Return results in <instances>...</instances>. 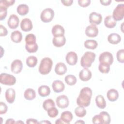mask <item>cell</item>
I'll return each instance as SVG.
<instances>
[{
  "instance_id": "7",
  "label": "cell",
  "mask_w": 124,
  "mask_h": 124,
  "mask_svg": "<svg viewBox=\"0 0 124 124\" xmlns=\"http://www.w3.org/2000/svg\"><path fill=\"white\" fill-rule=\"evenodd\" d=\"M99 61L100 63L110 65L113 62V57L110 52H104L100 55Z\"/></svg>"
},
{
  "instance_id": "36",
  "label": "cell",
  "mask_w": 124,
  "mask_h": 124,
  "mask_svg": "<svg viewBox=\"0 0 124 124\" xmlns=\"http://www.w3.org/2000/svg\"><path fill=\"white\" fill-rule=\"evenodd\" d=\"M55 106V102L52 99H47L45 100L43 103V108L46 111L49 108Z\"/></svg>"
},
{
  "instance_id": "19",
  "label": "cell",
  "mask_w": 124,
  "mask_h": 124,
  "mask_svg": "<svg viewBox=\"0 0 124 124\" xmlns=\"http://www.w3.org/2000/svg\"><path fill=\"white\" fill-rule=\"evenodd\" d=\"M66 41L64 35L60 37H54L52 39V43L55 46L61 47L65 45Z\"/></svg>"
},
{
  "instance_id": "5",
  "label": "cell",
  "mask_w": 124,
  "mask_h": 124,
  "mask_svg": "<svg viewBox=\"0 0 124 124\" xmlns=\"http://www.w3.org/2000/svg\"><path fill=\"white\" fill-rule=\"evenodd\" d=\"M54 16V12L51 8H46L43 10L40 15V18L42 22L48 23L52 20Z\"/></svg>"
},
{
  "instance_id": "8",
  "label": "cell",
  "mask_w": 124,
  "mask_h": 124,
  "mask_svg": "<svg viewBox=\"0 0 124 124\" xmlns=\"http://www.w3.org/2000/svg\"><path fill=\"white\" fill-rule=\"evenodd\" d=\"M57 106L62 109L66 108L69 106L68 98L65 95H61L58 96L56 100Z\"/></svg>"
},
{
  "instance_id": "14",
  "label": "cell",
  "mask_w": 124,
  "mask_h": 124,
  "mask_svg": "<svg viewBox=\"0 0 124 124\" xmlns=\"http://www.w3.org/2000/svg\"><path fill=\"white\" fill-rule=\"evenodd\" d=\"M20 28L21 29L25 32L31 31L33 28V25L31 19L28 18L23 19L20 23Z\"/></svg>"
},
{
  "instance_id": "21",
  "label": "cell",
  "mask_w": 124,
  "mask_h": 124,
  "mask_svg": "<svg viewBox=\"0 0 124 124\" xmlns=\"http://www.w3.org/2000/svg\"><path fill=\"white\" fill-rule=\"evenodd\" d=\"M108 41L110 44L113 45L118 44L121 41V37L118 33H112L108 36Z\"/></svg>"
},
{
  "instance_id": "11",
  "label": "cell",
  "mask_w": 124,
  "mask_h": 124,
  "mask_svg": "<svg viewBox=\"0 0 124 124\" xmlns=\"http://www.w3.org/2000/svg\"><path fill=\"white\" fill-rule=\"evenodd\" d=\"M19 20L16 15L12 14L10 16L7 21V24L10 29H15L17 28L19 25Z\"/></svg>"
},
{
  "instance_id": "17",
  "label": "cell",
  "mask_w": 124,
  "mask_h": 124,
  "mask_svg": "<svg viewBox=\"0 0 124 124\" xmlns=\"http://www.w3.org/2000/svg\"><path fill=\"white\" fill-rule=\"evenodd\" d=\"M53 90L55 93H61L64 91L65 86L64 83L60 80H55L52 84Z\"/></svg>"
},
{
  "instance_id": "43",
  "label": "cell",
  "mask_w": 124,
  "mask_h": 124,
  "mask_svg": "<svg viewBox=\"0 0 124 124\" xmlns=\"http://www.w3.org/2000/svg\"><path fill=\"white\" fill-rule=\"evenodd\" d=\"M92 122L94 124H103L101 115L99 114L98 115H95L92 119Z\"/></svg>"
},
{
  "instance_id": "35",
  "label": "cell",
  "mask_w": 124,
  "mask_h": 124,
  "mask_svg": "<svg viewBox=\"0 0 124 124\" xmlns=\"http://www.w3.org/2000/svg\"><path fill=\"white\" fill-rule=\"evenodd\" d=\"M99 114L101 115L103 124H109L111 121V118L109 114L107 111H102L100 112Z\"/></svg>"
},
{
  "instance_id": "2",
  "label": "cell",
  "mask_w": 124,
  "mask_h": 124,
  "mask_svg": "<svg viewBox=\"0 0 124 124\" xmlns=\"http://www.w3.org/2000/svg\"><path fill=\"white\" fill-rule=\"evenodd\" d=\"M53 61L49 57H45L41 61L39 67V72L42 75H47L51 71Z\"/></svg>"
},
{
  "instance_id": "18",
  "label": "cell",
  "mask_w": 124,
  "mask_h": 124,
  "mask_svg": "<svg viewBox=\"0 0 124 124\" xmlns=\"http://www.w3.org/2000/svg\"><path fill=\"white\" fill-rule=\"evenodd\" d=\"M6 101L10 104L14 103L16 98V92L14 89L9 88L6 90L5 93Z\"/></svg>"
},
{
  "instance_id": "31",
  "label": "cell",
  "mask_w": 124,
  "mask_h": 124,
  "mask_svg": "<svg viewBox=\"0 0 124 124\" xmlns=\"http://www.w3.org/2000/svg\"><path fill=\"white\" fill-rule=\"evenodd\" d=\"M37 58L34 56H30L26 59V64L29 67H34L37 63Z\"/></svg>"
},
{
  "instance_id": "6",
  "label": "cell",
  "mask_w": 124,
  "mask_h": 124,
  "mask_svg": "<svg viewBox=\"0 0 124 124\" xmlns=\"http://www.w3.org/2000/svg\"><path fill=\"white\" fill-rule=\"evenodd\" d=\"M112 17L116 21H120L124 18V5L119 4L114 9Z\"/></svg>"
},
{
  "instance_id": "27",
  "label": "cell",
  "mask_w": 124,
  "mask_h": 124,
  "mask_svg": "<svg viewBox=\"0 0 124 124\" xmlns=\"http://www.w3.org/2000/svg\"><path fill=\"white\" fill-rule=\"evenodd\" d=\"M24 97L27 100H32L36 97L35 91L31 88L26 89L24 93Z\"/></svg>"
},
{
  "instance_id": "32",
  "label": "cell",
  "mask_w": 124,
  "mask_h": 124,
  "mask_svg": "<svg viewBox=\"0 0 124 124\" xmlns=\"http://www.w3.org/2000/svg\"><path fill=\"white\" fill-rule=\"evenodd\" d=\"M26 45H31L36 44V38L35 35L33 33H29L27 34L25 37Z\"/></svg>"
},
{
  "instance_id": "3",
  "label": "cell",
  "mask_w": 124,
  "mask_h": 124,
  "mask_svg": "<svg viewBox=\"0 0 124 124\" xmlns=\"http://www.w3.org/2000/svg\"><path fill=\"white\" fill-rule=\"evenodd\" d=\"M95 59V54L91 51L86 52L82 56L80 60V64L83 68H88L91 66L92 64Z\"/></svg>"
},
{
  "instance_id": "51",
  "label": "cell",
  "mask_w": 124,
  "mask_h": 124,
  "mask_svg": "<svg viewBox=\"0 0 124 124\" xmlns=\"http://www.w3.org/2000/svg\"><path fill=\"white\" fill-rule=\"evenodd\" d=\"M55 124H64V122L61 120V118H59L58 119H57L56 120V121L55 122Z\"/></svg>"
},
{
  "instance_id": "42",
  "label": "cell",
  "mask_w": 124,
  "mask_h": 124,
  "mask_svg": "<svg viewBox=\"0 0 124 124\" xmlns=\"http://www.w3.org/2000/svg\"><path fill=\"white\" fill-rule=\"evenodd\" d=\"M15 0H2L0 1V5L4 6L6 7L7 8H8V7L13 5L14 3H15Z\"/></svg>"
},
{
  "instance_id": "1",
  "label": "cell",
  "mask_w": 124,
  "mask_h": 124,
  "mask_svg": "<svg viewBox=\"0 0 124 124\" xmlns=\"http://www.w3.org/2000/svg\"><path fill=\"white\" fill-rule=\"evenodd\" d=\"M92 96V91L88 87L83 88L80 91L79 94L77 99V104L79 106L88 107L91 103Z\"/></svg>"
},
{
  "instance_id": "20",
  "label": "cell",
  "mask_w": 124,
  "mask_h": 124,
  "mask_svg": "<svg viewBox=\"0 0 124 124\" xmlns=\"http://www.w3.org/2000/svg\"><path fill=\"white\" fill-rule=\"evenodd\" d=\"M67 71V67L63 62H59L56 64L55 67V72L58 75H63Z\"/></svg>"
},
{
  "instance_id": "44",
  "label": "cell",
  "mask_w": 124,
  "mask_h": 124,
  "mask_svg": "<svg viewBox=\"0 0 124 124\" xmlns=\"http://www.w3.org/2000/svg\"><path fill=\"white\" fill-rule=\"evenodd\" d=\"M8 107L6 104L3 102H0V114H3L7 112Z\"/></svg>"
},
{
  "instance_id": "40",
  "label": "cell",
  "mask_w": 124,
  "mask_h": 124,
  "mask_svg": "<svg viewBox=\"0 0 124 124\" xmlns=\"http://www.w3.org/2000/svg\"><path fill=\"white\" fill-rule=\"evenodd\" d=\"M7 8L6 7L0 5V20H3L5 18L7 13Z\"/></svg>"
},
{
  "instance_id": "53",
  "label": "cell",
  "mask_w": 124,
  "mask_h": 124,
  "mask_svg": "<svg viewBox=\"0 0 124 124\" xmlns=\"http://www.w3.org/2000/svg\"><path fill=\"white\" fill-rule=\"evenodd\" d=\"M81 123H83V124H84L85 122L83 121H81L80 120H79L78 121H77L76 122H75V124H81Z\"/></svg>"
},
{
  "instance_id": "13",
  "label": "cell",
  "mask_w": 124,
  "mask_h": 124,
  "mask_svg": "<svg viewBox=\"0 0 124 124\" xmlns=\"http://www.w3.org/2000/svg\"><path fill=\"white\" fill-rule=\"evenodd\" d=\"M65 60L67 63L70 65H74L76 64L78 57L76 53L73 51H70L66 54Z\"/></svg>"
},
{
  "instance_id": "10",
  "label": "cell",
  "mask_w": 124,
  "mask_h": 124,
  "mask_svg": "<svg viewBox=\"0 0 124 124\" xmlns=\"http://www.w3.org/2000/svg\"><path fill=\"white\" fill-rule=\"evenodd\" d=\"M22 62L20 60H15L11 64V70L15 74H18L20 73L22 70Z\"/></svg>"
},
{
  "instance_id": "38",
  "label": "cell",
  "mask_w": 124,
  "mask_h": 124,
  "mask_svg": "<svg viewBox=\"0 0 124 124\" xmlns=\"http://www.w3.org/2000/svg\"><path fill=\"white\" fill-rule=\"evenodd\" d=\"M47 112L48 116L50 117V118H55L59 114V111L58 109L55 107L49 108L47 110Z\"/></svg>"
},
{
  "instance_id": "12",
  "label": "cell",
  "mask_w": 124,
  "mask_h": 124,
  "mask_svg": "<svg viewBox=\"0 0 124 124\" xmlns=\"http://www.w3.org/2000/svg\"><path fill=\"white\" fill-rule=\"evenodd\" d=\"M85 32L88 37H95L98 34V29L96 25L91 24L86 27Z\"/></svg>"
},
{
  "instance_id": "26",
  "label": "cell",
  "mask_w": 124,
  "mask_h": 124,
  "mask_svg": "<svg viewBox=\"0 0 124 124\" xmlns=\"http://www.w3.org/2000/svg\"><path fill=\"white\" fill-rule=\"evenodd\" d=\"M38 92L40 96L42 97H46L49 95L50 93V89L48 86L42 85L38 88Z\"/></svg>"
},
{
  "instance_id": "47",
  "label": "cell",
  "mask_w": 124,
  "mask_h": 124,
  "mask_svg": "<svg viewBox=\"0 0 124 124\" xmlns=\"http://www.w3.org/2000/svg\"><path fill=\"white\" fill-rule=\"evenodd\" d=\"M61 2L66 6H69L72 4L73 2V0H61Z\"/></svg>"
},
{
  "instance_id": "16",
  "label": "cell",
  "mask_w": 124,
  "mask_h": 124,
  "mask_svg": "<svg viewBox=\"0 0 124 124\" xmlns=\"http://www.w3.org/2000/svg\"><path fill=\"white\" fill-rule=\"evenodd\" d=\"M51 32L54 37H60L64 35L65 30L62 26L57 24L52 27Z\"/></svg>"
},
{
  "instance_id": "15",
  "label": "cell",
  "mask_w": 124,
  "mask_h": 124,
  "mask_svg": "<svg viewBox=\"0 0 124 124\" xmlns=\"http://www.w3.org/2000/svg\"><path fill=\"white\" fill-rule=\"evenodd\" d=\"M92 72L88 68H84L79 73V78L83 81H87L92 78Z\"/></svg>"
},
{
  "instance_id": "29",
  "label": "cell",
  "mask_w": 124,
  "mask_h": 124,
  "mask_svg": "<svg viewBox=\"0 0 124 124\" xmlns=\"http://www.w3.org/2000/svg\"><path fill=\"white\" fill-rule=\"evenodd\" d=\"M17 13L20 16H25L27 15L29 11V6L25 4H19L16 9Z\"/></svg>"
},
{
  "instance_id": "49",
  "label": "cell",
  "mask_w": 124,
  "mask_h": 124,
  "mask_svg": "<svg viewBox=\"0 0 124 124\" xmlns=\"http://www.w3.org/2000/svg\"><path fill=\"white\" fill-rule=\"evenodd\" d=\"M100 2L101 3L102 5L104 6H108L110 5V3L111 2V0H100Z\"/></svg>"
},
{
  "instance_id": "52",
  "label": "cell",
  "mask_w": 124,
  "mask_h": 124,
  "mask_svg": "<svg viewBox=\"0 0 124 124\" xmlns=\"http://www.w3.org/2000/svg\"><path fill=\"white\" fill-rule=\"evenodd\" d=\"M40 123H41V124H51V122L46 121V120H44V121L40 122Z\"/></svg>"
},
{
  "instance_id": "33",
  "label": "cell",
  "mask_w": 124,
  "mask_h": 124,
  "mask_svg": "<svg viewBox=\"0 0 124 124\" xmlns=\"http://www.w3.org/2000/svg\"><path fill=\"white\" fill-rule=\"evenodd\" d=\"M87 111L84 107L79 106L77 107L75 109V113L76 115L78 117H83L86 114Z\"/></svg>"
},
{
  "instance_id": "24",
  "label": "cell",
  "mask_w": 124,
  "mask_h": 124,
  "mask_svg": "<svg viewBox=\"0 0 124 124\" xmlns=\"http://www.w3.org/2000/svg\"><path fill=\"white\" fill-rule=\"evenodd\" d=\"M73 114L69 111H65L62 113L61 119L64 124H69L73 119Z\"/></svg>"
},
{
  "instance_id": "23",
  "label": "cell",
  "mask_w": 124,
  "mask_h": 124,
  "mask_svg": "<svg viewBox=\"0 0 124 124\" xmlns=\"http://www.w3.org/2000/svg\"><path fill=\"white\" fill-rule=\"evenodd\" d=\"M116 21L113 19L112 16H108L104 19V25L108 28H113L116 26Z\"/></svg>"
},
{
  "instance_id": "28",
  "label": "cell",
  "mask_w": 124,
  "mask_h": 124,
  "mask_svg": "<svg viewBox=\"0 0 124 124\" xmlns=\"http://www.w3.org/2000/svg\"><path fill=\"white\" fill-rule=\"evenodd\" d=\"M95 103L96 106L101 109H104L106 107V102L102 95H98L95 97Z\"/></svg>"
},
{
  "instance_id": "45",
  "label": "cell",
  "mask_w": 124,
  "mask_h": 124,
  "mask_svg": "<svg viewBox=\"0 0 124 124\" xmlns=\"http://www.w3.org/2000/svg\"><path fill=\"white\" fill-rule=\"evenodd\" d=\"M91 3L90 0H78V4L79 6L82 7H86L88 6Z\"/></svg>"
},
{
  "instance_id": "30",
  "label": "cell",
  "mask_w": 124,
  "mask_h": 124,
  "mask_svg": "<svg viewBox=\"0 0 124 124\" xmlns=\"http://www.w3.org/2000/svg\"><path fill=\"white\" fill-rule=\"evenodd\" d=\"M84 45L86 48L90 49H94L97 47L98 46V43L97 41L94 40L90 39L86 40L84 42Z\"/></svg>"
},
{
  "instance_id": "22",
  "label": "cell",
  "mask_w": 124,
  "mask_h": 124,
  "mask_svg": "<svg viewBox=\"0 0 124 124\" xmlns=\"http://www.w3.org/2000/svg\"><path fill=\"white\" fill-rule=\"evenodd\" d=\"M107 96L109 101L114 102L118 99L119 97V93L116 89H111L107 92Z\"/></svg>"
},
{
  "instance_id": "25",
  "label": "cell",
  "mask_w": 124,
  "mask_h": 124,
  "mask_svg": "<svg viewBox=\"0 0 124 124\" xmlns=\"http://www.w3.org/2000/svg\"><path fill=\"white\" fill-rule=\"evenodd\" d=\"M10 37L13 42L16 43H18L22 41V34L20 31L16 30L11 33Z\"/></svg>"
},
{
  "instance_id": "39",
  "label": "cell",
  "mask_w": 124,
  "mask_h": 124,
  "mask_svg": "<svg viewBox=\"0 0 124 124\" xmlns=\"http://www.w3.org/2000/svg\"><path fill=\"white\" fill-rule=\"evenodd\" d=\"M25 48L26 50L29 53L36 52L38 48V46L37 43L31 45H25Z\"/></svg>"
},
{
  "instance_id": "41",
  "label": "cell",
  "mask_w": 124,
  "mask_h": 124,
  "mask_svg": "<svg viewBox=\"0 0 124 124\" xmlns=\"http://www.w3.org/2000/svg\"><path fill=\"white\" fill-rule=\"evenodd\" d=\"M116 57L117 61L121 62H124V49H121L119 50L116 54Z\"/></svg>"
},
{
  "instance_id": "48",
  "label": "cell",
  "mask_w": 124,
  "mask_h": 124,
  "mask_svg": "<svg viewBox=\"0 0 124 124\" xmlns=\"http://www.w3.org/2000/svg\"><path fill=\"white\" fill-rule=\"evenodd\" d=\"M26 123L28 124H39L40 122H38V121L36 119H33V118H30L27 120L26 121Z\"/></svg>"
},
{
  "instance_id": "34",
  "label": "cell",
  "mask_w": 124,
  "mask_h": 124,
  "mask_svg": "<svg viewBox=\"0 0 124 124\" xmlns=\"http://www.w3.org/2000/svg\"><path fill=\"white\" fill-rule=\"evenodd\" d=\"M64 80L66 84L70 86H73L77 83V78L73 75H68L65 78Z\"/></svg>"
},
{
  "instance_id": "50",
  "label": "cell",
  "mask_w": 124,
  "mask_h": 124,
  "mask_svg": "<svg viewBox=\"0 0 124 124\" xmlns=\"http://www.w3.org/2000/svg\"><path fill=\"white\" fill-rule=\"evenodd\" d=\"M15 123H16V122L15 121V120L13 119H12V118L7 119L5 122V124H15Z\"/></svg>"
},
{
  "instance_id": "37",
  "label": "cell",
  "mask_w": 124,
  "mask_h": 124,
  "mask_svg": "<svg viewBox=\"0 0 124 124\" xmlns=\"http://www.w3.org/2000/svg\"><path fill=\"white\" fill-rule=\"evenodd\" d=\"M98 69L102 73H108L110 70V65L100 63L98 66Z\"/></svg>"
},
{
  "instance_id": "4",
  "label": "cell",
  "mask_w": 124,
  "mask_h": 124,
  "mask_svg": "<svg viewBox=\"0 0 124 124\" xmlns=\"http://www.w3.org/2000/svg\"><path fill=\"white\" fill-rule=\"evenodd\" d=\"M16 81V78L12 75L5 73H1L0 75V82L5 85L12 86Z\"/></svg>"
},
{
  "instance_id": "46",
  "label": "cell",
  "mask_w": 124,
  "mask_h": 124,
  "mask_svg": "<svg viewBox=\"0 0 124 124\" xmlns=\"http://www.w3.org/2000/svg\"><path fill=\"white\" fill-rule=\"evenodd\" d=\"M8 31L6 28L2 25H0V36H5L7 35Z\"/></svg>"
},
{
  "instance_id": "9",
  "label": "cell",
  "mask_w": 124,
  "mask_h": 124,
  "mask_svg": "<svg viewBox=\"0 0 124 124\" xmlns=\"http://www.w3.org/2000/svg\"><path fill=\"white\" fill-rule=\"evenodd\" d=\"M89 22L92 25H99L102 20V15L95 12H92L89 16Z\"/></svg>"
}]
</instances>
